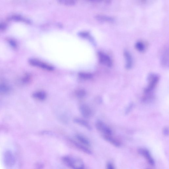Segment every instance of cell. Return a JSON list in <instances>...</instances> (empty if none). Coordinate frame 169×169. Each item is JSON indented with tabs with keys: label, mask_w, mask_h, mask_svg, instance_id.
<instances>
[{
	"label": "cell",
	"mask_w": 169,
	"mask_h": 169,
	"mask_svg": "<svg viewBox=\"0 0 169 169\" xmlns=\"http://www.w3.org/2000/svg\"><path fill=\"white\" fill-rule=\"evenodd\" d=\"M63 160L65 163L73 169H84V164L79 159L67 156L64 157Z\"/></svg>",
	"instance_id": "6da1fadb"
},
{
	"label": "cell",
	"mask_w": 169,
	"mask_h": 169,
	"mask_svg": "<svg viewBox=\"0 0 169 169\" xmlns=\"http://www.w3.org/2000/svg\"><path fill=\"white\" fill-rule=\"evenodd\" d=\"M148 80L149 82L148 86L144 90L145 93H148L153 90L158 83L159 77L158 75L153 73H150L148 76Z\"/></svg>",
	"instance_id": "7a4b0ae2"
},
{
	"label": "cell",
	"mask_w": 169,
	"mask_h": 169,
	"mask_svg": "<svg viewBox=\"0 0 169 169\" xmlns=\"http://www.w3.org/2000/svg\"><path fill=\"white\" fill-rule=\"evenodd\" d=\"M29 62L32 66L39 67L48 71H52L54 69V67L52 66L44 63L37 59H30L29 60Z\"/></svg>",
	"instance_id": "3957f363"
},
{
	"label": "cell",
	"mask_w": 169,
	"mask_h": 169,
	"mask_svg": "<svg viewBox=\"0 0 169 169\" xmlns=\"http://www.w3.org/2000/svg\"><path fill=\"white\" fill-rule=\"evenodd\" d=\"M4 161L6 166L8 167H12L14 165L15 158L11 151L8 150L5 152L4 156Z\"/></svg>",
	"instance_id": "277c9868"
},
{
	"label": "cell",
	"mask_w": 169,
	"mask_h": 169,
	"mask_svg": "<svg viewBox=\"0 0 169 169\" xmlns=\"http://www.w3.org/2000/svg\"><path fill=\"white\" fill-rule=\"evenodd\" d=\"M139 154L144 157L147 161L152 166L155 165V162L149 150L144 148H140L138 150Z\"/></svg>",
	"instance_id": "5b68a950"
},
{
	"label": "cell",
	"mask_w": 169,
	"mask_h": 169,
	"mask_svg": "<svg viewBox=\"0 0 169 169\" xmlns=\"http://www.w3.org/2000/svg\"><path fill=\"white\" fill-rule=\"evenodd\" d=\"M98 56L99 61L101 64L109 67L112 66V60L107 55L103 52H100L98 53Z\"/></svg>",
	"instance_id": "8992f818"
},
{
	"label": "cell",
	"mask_w": 169,
	"mask_h": 169,
	"mask_svg": "<svg viewBox=\"0 0 169 169\" xmlns=\"http://www.w3.org/2000/svg\"><path fill=\"white\" fill-rule=\"evenodd\" d=\"M96 126L98 130L105 134V135H112V130L102 122L100 121H97L96 122Z\"/></svg>",
	"instance_id": "52a82bcc"
},
{
	"label": "cell",
	"mask_w": 169,
	"mask_h": 169,
	"mask_svg": "<svg viewBox=\"0 0 169 169\" xmlns=\"http://www.w3.org/2000/svg\"><path fill=\"white\" fill-rule=\"evenodd\" d=\"M80 112L83 116L86 118H89L91 116L92 111L88 106L86 105H81L79 107Z\"/></svg>",
	"instance_id": "ba28073f"
},
{
	"label": "cell",
	"mask_w": 169,
	"mask_h": 169,
	"mask_svg": "<svg viewBox=\"0 0 169 169\" xmlns=\"http://www.w3.org/2000/svg\"><path fill=\"white\" fill-rule=\"evenodd\" d=\"M124 53L126 60V68L127 69H130L133 66L132 57L128 51H125Z\"/></svg>",
	"instance_id": "9c48e42d"
},
{
	"label": "cell",
	"mask_w": 169,
	"mask_h": 169,
	"mask_svg": "<svg viewBox=\"0 0 169 169\" xmlns=\"http://www.w3.org/2000/svg\"><path fill=\"white\" fill-rule=\"evenodd\" d=\"M161 63L164 66L168 67L169 66V51L166 49L163 53L161 58Z\"/></svg>",
	"instance_id": "30bf717a"
},
{
	"label": "cell",
	"mask_w": 169,
	"mask_h": 169,
	"mask_svg": "<svg viewBox=\"0 0 169 169\" xmlns=\"http://www.w3.org/2000/svg\"><path fill=\"white\" fill-rule=\"evenodd\" d=\"M32 96L34 99L38 100L43 101L46 99L47 95L45 92L40 91L34 92L32 94Z\"/></svg>",
	"instance_id": "8fae6325"
},
{
	"label": "cell",
	"mask_w": 169,
	"mask_h": 169,
	"mask_svg": "<svg viewBox=\"0 0 169 169\" xmlns=\"http://www.w3.org/2000/svg\"><path fill=\"white\" fill-rule=\"evenodd\" d=\"M76 137L81 144L84 146H90V141L84 136L81 135H78L76 136Z\"/></svg>",
	"instance_id": "7c38bea8"
},
{
	"label": "cell",
	"mask_w": 169,
	"mask_h": 169,
	"mask_svg": "<svg viewBox=\"0 0 169 169\" xmlns=\"http://www.w3.org/2000/svg\"><path fill=\"white\" fill-rule=\"evenodd\" d=\"M73 121L75 123L84 127L89 130L91 129V127L88 122L84 120L77 118L74 119Z\"/></svg>",
	"instance_id": "4fadbf2b"
},
{
	"label": "cell",
	"mask_w": 169,
	"mask_h": 169,
	"mask_svg": "<svg viewBox=\"0 0 169 169\" xmlns=\"http://www.w3.org/2000/svg\"><path fill=\"white\" fill-rule=\"evenodd\" d=\"M104 138L106 140L116 147H119L121 146V143L118 141L111 137L110 135H105Z\"/></svg>",
	"instance_id": "5bb4252c"
},
{
	"label": "cell",
	"mask_w": 169,
	"mask_h": 169,
	"mask_svg": "<svg viewBox=\"0 0 169 169\" xmlns=\"http://www.w3.org/2000/svg\"><path fill=\"white\" fill-rule=\"evenodd\" d=\"M96 19L102 21L113 22L114 20V18L107 16L104 15H98L96 16Z\"/></svg>",
	"instance_id": "9a60e30c"
},
{
	"label": "cell",
	"mask_w": 169,
	"mask_h": 169,
	"mask_svg": "<svg viewBox=\"0 0 169 169\" xmlns=\"http://www.w3.org/2000/svg\"><path fill=\"white\" fill-rule=\"evenodd\" d=\"M79 76L82 79L85 80L91 79L92 77V75L91 74L88 73H80L79 74Z\"/></svg>",
	"instance_id": "2e32d148"
},
{
	"label": "cell",
	"mask_w": 169,
	"mask_h": 169,
	"mask_svg": "<svg viewBox=\"0 0 169 169\" xmlns=\"http://www.w3.org/2000/svg\"><path fill=\"white\" fill-rule=\"evenodd\" d=\"M135 47L138 51L142 52L145 50V46L143 43L140 41L137 42L135 44Z\"/></svg>",
	"instance_id": "e0dca14e"
},
{
	"label": "cell",
	"mask_w": 169,
	"mask_h": 169,
	"mask_svg": "<svg viewBox=\"0 0 169 169\" xmlns=\"http://www.w3.org/2000/svg\"><path fill=\"white\" fill-rule=\"evenodd\" d=\"M75 94L76 96H77L78 98H81L85 96L86 94V92L84 90L79 89L75 92Z\"/></svg>",
	"instance_id": "ac0fdd59"
},
{
	"label": "cell",
	"mask_w": 169,
	"mask_h": 169,
	"mask_svg": "<svg viewBox=\"0 0 169 169\" xmlns=\"http://www.w3.org/2000/svg\"><path fill=\"white\" fill-rule=\"evenodd\" d=\"M9 91V88L6 85L0 84V93H6Z\"/></svg>",
	"instance_id": "d6986e66"
},
{
	"label": "cell",
	"mask_w": 169,
	"mask_h": 169,
	"mask_svg": "<svg viewBox=\"0 0 169 169\" xmlns=\"http://www.w3.org/2000/svg\"><path fill=\"white\" fill-rule=\"evenodd\" d=\"M60 3L67 5H72L75 4V2L71 0H60L59 1Z\"/></svg>",
	"instance_id": "ffe728a7"
},
{
	"label": "cell",
	"mask_w": 169,
	"mask_h": 169,
	"mask_svg": "<svg viewBox=\"0 0 169 169\" xmlns=\"http://www.w3.org/2000/svg\"><path fill=\"white\" fill-rule=\"evenodd\" d=\"M11 18L12 19L15 21H21L29 23V21L19 16H14L11 17Z\"/></svg>",
	"instance_id": "44dd1931"
},
{
	"label": "cell",
	"mask_w": 169,
	"mask_h": 169,
	"mask_svg": "<svg viewBox=\"0 0 169 169\" xmlns=\"http://www.w3.org/2000/svg\"><path fill=\"white\" fill-rule=\"evenodd\" d=\"M163 133L164 135L167 136L169 135L168 129L167 127H165L163 129Z\"/></svg>",
	"instance_id": "7402d4cb"
},
{
	"label": "cell",
	"mask_w": 169,
	"mask_h": 169,
	"mask_svg": "<svg viewBox=\"0 0 169 169\" xmlns=\"http://www.w3.org/2000/svg\"><path fill=\"white\" fill-rule=\"evenodd\" d=\"M106 169H115V168L112 164L109 163L107 164Z\"/></svg>",
	"instance_id": "603a6c76"
},
{
	"label": "cell",
	"mask_w": 169,
	"mask_h": 169,
	"mask_svg": "<svg viewBox=\"0 0 169 169\" xmlns=\"http://www.w3.org/2000/svg\"><path fill=\"white\" fill-rule=\"evenodd\" d=\"M30 76H25L24 78V79L23 80V81L24 83H27L30 80Z\"/></svg>",
	"instance_id": "cb8c5ba5"
},
{
	"label": "cell",
	"mask_w": 169,
	"mask_h": 169,
	"mask_svg": "<svg viewBox=\"0 0 169 169\" xmlns=\"http://www.w3.org/2000/svg\"><path fill=\"white\" fill-rule=\"evenodd\" d=\"M6 25L4 24H0V31H3L6 29Z\"/></svg>",
	"instance_id": "d4e9b609"
},
{
	"label": "cell",
	"mask_w": 169,
	"mask_h": 169,
	"mask_svg": "<svg viewBox=\"0 0 169 169\" xmlns=\"http://www.w3.org/2000/svg\"><path fill=\"white\" fill-rule=\"evenodd\" d=\"M132 104H131V105L129 106V107L127 108V109L126 111V113H129V112H130V110L131 109V107H132L133 105Z\"/></svg>",
	"instance_id": "484cf974"
},
{
	"label": "cell",
	"mask_w": 169,
	"mask_h": 169,
	"mask_svg": "<svg viewBox=\"0 0 169 169\" xmlns=\"http://www.w3.org/2000/svg\"><path fill=\"white\" fill-rule=\"evenodd\" d=\"M9 42H10V44H11V45L13 47H16V43H15V42H14L13 41L10 40V41H9Z\"/></svg>",
	"instance_id": "4316f807"
},
{
	"label": "cell",
	"mask_w": 169,
	"mask_h": 169,
	"mask_svg": "<svg viewBox=\"0 0 169 169\" xmlns=\"http://www.w3.org/2000/svg\"><path fill=\"white\" fill-rule=\"evenodd\" d=\"M149 169V168H148V169Z\"/></svg>",
	"instance_id": "83f0119b"
}]
</instances>
